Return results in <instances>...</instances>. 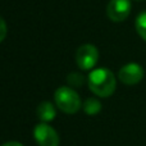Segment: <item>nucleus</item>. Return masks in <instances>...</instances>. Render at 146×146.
I'll return each mask as SVG.
<instances>
[{"label": "nucleus", "mask_w": 146, "mask_h": 146, "mask_svg": "<svg viewBox=\"0 0 146 146\" xmlns=\"http://www.w3.org/2000/svg\"><path fill=\"white\" fill-rule=\"evenodd\" d=\"M1 146H23L21 142H17V141H9V142H5Z\"/></svg>", "instance_id": "f8f14e48"}, {"label": "nucleus", "mask_w": 146, "mask_h": 146, "mask_svg": "<svg viewBox=\"0 0 146 146\" xmlns=\"http://www.w3.org/2000/svg\"><path fill=\"white\" fill-rule=\"evenodd\" d=\"M88 87L96 96L108 98L115 91L117 81L113 72L108 68H98L88 74Z\"/></svg>", "instance_id": "f257e3e1"}, {"label": "nucleus", "mask_w": 146, "mask_h": 146, "mask_svg": "<svg viewBox=\"0 0 146 146\" xmlns=\"http://www.w3.org/2000/svg\"><path fill=\"white\" fill-rule=\"evenodd\" d=\"M99 60V51L96 46L91 45V44H85V45L80 46L76 54V62L77 66L83 71H88L92 69L96 66Z\"/></svg>", "instance_id": "7ed1b4c3"}, {"label": "nucleus", "mask_w": 146, "mask_h": 146, "mask_svg": "<svg viewBox=\"0 0 146 146\" xmlns=\"http://www.w3.org/2000/svg\"><path fill=\"white\" fill-rule=\"evenodd\" d=\"M118 77L124 85H137L144 78V68L137 63H128L123 66L118 72Z\"/></svg>", "instance_id": "423d86ee"}, {"label": "nucleus", "mask_w": 146, "mask_h": 146, "mask_svg": "<svg viewBox=\"0 0 146 146\" xmlns=\"http://www.w3.org/2000/svg\"><path fill=\"white\" fill-rule=\"evenodd\" d=\"M131 8L129 0H110L106 7V14L113 22H123L131 13Z\"/></svg>", "instance_id": "39448f33"}, {"label": "nucleus", "mask_w": 146, "mask_h": 146, "mask_svg": "<svg viewBox=\"0 0 146 146\" xmlns=\"http://www.w3.org/2000/svg\"><path fill=\"white\" fill-rule=\"evenodd\" d=\"M68 82L74 86H81L83 83V77L78 73H72L71 76H68Z\"/></svg>", "instance_id": "9d476101"}, {"label": "nucleus", "mask_w": 146, "mask_h": 146, "mask_svg": "<svg viewBox=\"0 0 146 146\" xmlns=\"http://www.w3.org/2000/svg\"><path fill=\"white\" fill-rule=\"evenodd\" d=\"M33 136L38 146H59V136L56 131L45 122H41L35 127Z\"/></svg>", "instance_id": "20e7f679"}, {"label": "nucleus", "mask_w": 146, "mask_h": 146, "mask_svg": "<svg viewBox=\"0 0 146 146\" xmlns=\"http://www.w3.org/2000/svg\"><path fill=\"white\" fill-rule=\"evenodd\" d=\"M56 115L55 108L51 103L49 101H42L40 105L37 106V117L41 119V122H51Z\"/></svg>", "instance_id": "0eeeda50"}, {"label": "nucleus", "mask_w": 146, "mask_h": 146, "mask_svg": "<svg viewBox=\"0 0 146 146\" xmlns=\"http://www.w3.org/2000/svg\"><path fill=\"white\" fill-rule=\"evenodd\" d=\"M135 27H136V31L140 37L144 41H146V10L141 12L137 15L136 22H135Z\"/></svg>", "instance_id": "6e6552de"}, {"label": "nucleus", "mask_w": 146, "mask_h": 146, "mask_svg": "<svg viewBox=\"0 0 146 146\" xmlns=\"http://www.w3.org/2000/svg\"><path fill=\"white\" fill-rule=\"evenodd\" d=\"M7 32H8V27H7V23L5 21L0 17V42L7 37Z\"/></svg>", "instance_id": "9b49d317"}, {"label": "nucleus", "mask_w": 146, "mask_h": 146, "mask_svg": "<svg viewBox=\"0 0 146 146\" xmlns=\"http://www.w3.org/2000/svg\"><path fill=\"white\" fill-rule=\"evenodd\" d=\"M83 109H85L86 114L88 115H95L101 110V104L96 99H87L86 103L83 104Z\"/></svg>", "instance_id": "1a4fd4ad"}, {"label": "nucleus", "mask_w": 146, "mask_h": 146, "mask_svg": "<svg viewBox=\"0 0 146 146\" xmlns=\"http://www.w3.org/2000/svg\"><path fill=\"white\" fill-rule=\"evenodd\" d=\"M55 104L62 111L67 114H74L80 110L81 108V99L78 96V94L74 90H72L71 87H59L55 91Z\"/></svg>", "instance_id": "f03ea898"}]
</instances>
